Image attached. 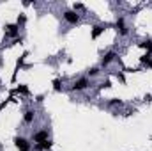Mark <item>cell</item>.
Listing matches in <instances>:
<instances>
[{
    "label": "cell",
    "mask_w": 152,
    "mask_h": 151,
    "mask_svg": "<svg viewBox=\"0 0 152 151\" xmlns=\"http://www.w3.org/2000/svg\"><path fill=\"white\" fill-rule=\"evenodd\" d=\"M18 34H20V27L16 25V23H7L5 25V36L7 38H18Z\"/></svg>",
    "instance_id": "obj_1"
},
{
    "label": "cell",
    "mask_w": 152,
    "mask_h": 151,
    "mask_svg": "<svg viewBox=\"0 0 152 151\" xmlns=\"http://www.w3.org/2000/svg\"><path fill=\"white\" fill-rule=\"evenodd\" d=\"M14 146L18 148V151H30V142L23 137H16L14 139Z\"/></svg>",
    "instance_id": "obj_2"
},
{
    "label": "cell",
    "mask_w": 152,
    "mask_h": 151,
    "mask_svg": "<svg viewBox=\"0 0 152 151\" xmlns=\"http://www.w3.org/2000/svg\"><path fill=\"white\" fill-rule=\"evenodd\" d=\"M64 18H66V21L71 23V25H76V23L80 21V14L75 13V11H66V13H64Z\"/></svg>",
    "instance_id": "obj_3"
},
{
    "label": "cell",
    "mask_w": 152,
    "mask_h": 151,
    "mask_svg": "<svg viewBox=\"0 0 152 151\" xmlns=\"http://www.w3.org/2000/svg\"><path fill=\"white\" fill-rule=\"evenodd\" d=\"M115 59H117V53H115V52H108V53H104V55H103V59H101V66L104 68V66L112 64Z\"/></svg>",
    "instance_id": "obj_4"
},
{
    "label": "cell",
    "mask_w": 152,
    "mask_h": 151,
    "mask_svg": "<svg viewBox=\"0 0 152 151\" xmlns=\"http://www.w3.org/2000/svg\"><path fill=\"white\" fill-rule=\"evenodd\" d=\"M115 27L118 29V32H120V36H127V27H126V21H124V18H117V21H115Z\"/></svg>",
    "instance_id": "obj_5"
},
{
    "label": "cell",
    "mask_w": 152,
    "mask_h": 151,
    "mask_svg": "<svg viewBox=\"0 0 152 151\" xmlns=\"http://www.w3.org/2000/svg\"><path fill=\"white\" fill-rule=\"evenodd\" d=\"M88 87V80L87 78H78L75 84H73V89L75 91H83V89H87Z\"/></svg>",
    "instance_id": "obj_6"
},
{
    "label": "cell",
    "mask_w": 152,
    "mask_h": 151,
    "mask_svg": "<svg viewBox=\"0 0 152 151\" xmlns=\"http://www.w3.org/2000/svg\"><path fill=\"white\" fill-rule=\"evenodd\" d=\"M32 141H34V142H37V144H39V142L48 141V132H46V130H41V132H37V133L32 137Z\"/></svg>",
    "instance_id": "obj_7"
},
{
    "label": "cell",
    "mask_w": 152,
    "mask_h": 151,
    "mask_svg": "<svg viewBox=\"0 0 152 151\" xmlns=\"http://www.w3.org/2000/svg\"><path fill=\"white\" fill-rule=\"evenodd\" d=\"M103 32H104V27H101V25H94V27H92V30H90V38L97 39Z\"/></svg>",
    "instance_id": "obj_8"
},
{
    "label": "cell",
    "mask_w": 152,
    "mask_h": 151,
    "mask_svg": "<svg viewBox=\"0 0 152 151\" xmlns=\"http://www.w3.org/2000/svg\"><path fill=\"white\" fill-rule=\"evenodd\" d=\"M51 146H53V142H51L50 139H48V141H44V142H39V144H37V148H39V150H42V151H48Z\"/></svg>",
    "instance_id": "obj_9"
},
{
    "label": "cell",
    "mask_w": 152,
    "mask_h": 151,
    "mask_svg": "<svg viewBox=\"0 0 152 151\" xmlns=\"http://www.w3.org/2000/svg\"><path fill=\"white\" fill-rule=\"evenodd\" d=\"M34 117H36V112H34V110H27L25 115H23V121H25V123H32Z\"/></svg>",
    "instance_id": "obj_10"
},
{
    "label": "cell",
    "mask_w": 152,
    "mask_h": 151,
    "mask_svg": "<svg viewBox=\"0 0 152 151\" xmlns=\"http://www.w3.org/2000/svg\"><path fill=\"white\" fill-rule=\"evenodd\" d=\"M140 46H142V48H145L149 55H152V41H151V39H147V41H143V43H140Z\"/></svg>",
    "instance_id": "obj_11"
},
{
    "label": "cell",
    "mask_w": 152,
    "mask_h": 151,
    "mask_svg": "<svg viewBox=\"0 0 152 151\" xmlns=\"http://www.w3.org/2000/svg\"><path fill=\"white\" fill-rule=\"evenodd\" d=\"M53 89L55 91H62V80L60 78H55L53 80Z\"/></svg>",
    "instance_id": "obj_12"
},
{
    "label": "cell",
    "mask_w": 152,
    "mask_h": 151,
    "mask_svg": "<svg viewBox=\"0 0 152 151\" xmlns=\"http://www.w3.org/2000/svg\"><path fill=\"white\" fill-rule=\"evenodd\" d=\"M25 21H27V16H25V14H20V16H18L16 25H18V27H21V25H25Z\"/></svg>",
    "instance_id": "obj_13"
},
{
    "label": "cell",
    "mask_w": 152,
    "mask_h": 151,
    "mask_svg": "<svg viewBox=\"0 0 152 151\" xmlns=\"http://www.w3.org/2000/svg\"><path fill=\"white\" fill-rule=\"evenodd\" d=\"M18 93H21V94H28L30 91H28V87H27V85H23V84H21V85H18Z\"/></svg>",
    "instance_id": "obj_14"
},
{
    "label": "cell",
    "mask_w": 152,
    "mask_h": 151,
    "mask_svg": "<svg viewBox=\"0 0 152 151\" xmlns=\"http://www.w3.org/2000/svg\"><path fill=\"white\" fill-rule=\"evenodd\" d=\"M87 73H88L90 76H97V75H99V68H96V66H94V68H90Z\"/></svg>",
    "instance_id": "obj_15"
},
{
    "label": "cell",
    "mask_w": 152,
    "mask_h": 151,
    "mask_svg": "<svg viewBox=\"0 0 152 151\" xmlns=\"http://www.w3.org/2000/svg\"><path fill=\"white\" fill-rule=\"evenodd\" d=\"M149 59H151V55H149V53H145V55H142V57H140V62H142L143 66H147V62H149Z\"/></svg>",
    "instance_id": "obj_16"
},
{
    "label": "cell",
    "mask_w": 152,
    "mask_h": 151,
    "mask_svg": "<svg viewBox=\"0 0 152 151\" xmlns=\"http://www.w3.org/2000/svg\"><path fill=\"white\" fill-rule=\"evenodd\" d=\"M25 57H27V53H25V55H21V57L18 59V62H16V71H18V70L23 66V61H25Z\"/></svg>",
    "instance_id": "obj_17"
},
{
    "label": "cell",
    "mask_w": 152,
    "mask_h": 151,
    "mask_svg": "<svg viewBox=\"0 0 152 151\" xmlns=\"http://www.w3.org/2000/svg\"><path fill=\"white\" fill-rule=\"evenodd\" d=\"M108 103H110V105H122V100H118V98H112Z\"/></svg>",
    "instance_id": "obj_18"
},
{
    "label": "cell",
    "mask_w": 152,
    "mask_h": 151,
    "mask_svg": "<svg viewBox=\"0 0 152 151\" xmlns=\"http://www.w3.org/2000/svg\"><path fill=\"white\" fill-rule=\"evenodd\" d=\"M99 87H101V89H108V87H112V82H110V80H106V82H103Z\"/></svg>",
    "instance_id": "obj_19"
},
{
    "label": "cell",
    "mask_w": 152,
    "mask_h": 151,
    "mask_svg": "<svg viewBox=\"0 0 152 151\" xmlns=\"http://www.w3.org/2000/svg\"><path fill=\"white\" fill-rule=\"evenodd\" d=\"M117 78H118V80H120V82H122V84H124V82H126V76H124V73H118V75H117Z\"/></svg>",
    "instance_id": "obj_20"
},
{
    "label": "cell",
    "mask_w": 152,
    "mask_h": 151,
    "mask_svg": "<svg viewBox=\"0 0 152 151\" xmlns=\"http://www.w3.org/2000/svg\"><path fill=\"white\" fill-rule=\"evenodd\" d=\"M83 9V4H75V13L76 11H81Z\"/></svg>",
    "instance_id": "obj_21"
},
{
    "label": "cell",
    "mask_w": 152,
    "mask_h": 151,
    "mask_svg": "<svg viewBox=\"0 0 152 151\" xmlns=\"http://www.w3.org/2000/svg\"><path fill=\"white\" fill-rule=\"evenodd\" d=\"M147 68H152V55H151V59H149V62H147Z\"/></svg>",
    "instance_id": "obj_22"
},
{
    "label": "cell",
    "mask_w": 152,
    "mask_h": 151,
    "mask_svg": "<svg viewBox=\"0 0 152 151\" xmlns=\"http://www.w3.org/2000/svg\"><path fill=\"white\" fill-rule=\"evenodd\" d=\"M0 66H2V57H0Z\"/></svg>",
    "instance_id": "obj_23"
},
{
    "label": "cell",
    "mask_w": 152,
    "mask_h": 151,
    "mask_svg": "<svg viewBox=\"0 0 152 151\" xmlns=\"http://www.w3.org/2000/svg\"><path fill=\"white\" fill-rule=\"evenodd\" d=\"M0 150H2V142H0Z\"/></svg>",
    "instance_id": "obj_24"
}]
</instances>
